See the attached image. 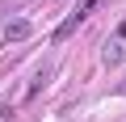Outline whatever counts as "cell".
I'll use <instances>...</instances> for the list:
<instances>
[{
	"label": "cell",
	"mask_w": 126,
	"mask_h": 122,
	"mask_svg": "<svg viewBox=\"0 0 126 122\" xmlns=\"http://www.w3.org/2000/svg\"><path fill=\"white\" fill-rule=\"evenodd\" d=\"M101 4H105V0H80V4H76V9L67 13V21H63V25L55 30V42H63V38H72V34H76V30H80V25H84V21L93 17V13L101 9Z\"/></svg>",
	"instance_id": "obj_1"
},
{
	"label": "cell",
	"mask_w": 126,
	"mask_h": 122,
	"mask_svg": "<svg viewBox=\"0 0 126 122\" xmlns=\"http://www.w3.org/2000/svg\"><path fill=\"white\" fill-rule=\"evenodd\" d=\"M101 63H105V68L126 63V21H118V30L105 38V46H101Z\"/></svg>",
	"instance_id": "obj_2"
},
{
	"label": "cell",
	"mask_w": 126,
	"mask_h": 122,
	"mask_svg": "<svg viewBox=\"0 0 126 122\" xmlns=\"http://www.w3.org/2000/svg\"><path fill=\"white\" fill-rule=\"evenodd\" d=\"M50 76H55V63H42L34 76H30V84H25V101H34V97H42V88L50 84Z\"/></svg>",
	"instance_id": "obj_3"
},
{
	"label": "cell",
	"mask_w": 126,
	"mask_h": 122,
	"mask_svg": "<svg viewBox=\"0 0 126 122\" xmlns=\"http://www.w3.org/2000/svg\"><path fill=\"white\" fill-rule=\"evenodd\" d=\"M34 34V21H25V17H13L9 25H4V34H0V38H4V42H25Z\"/></svg>",
	"instance_id": "obj_4"
}]
</instances>
